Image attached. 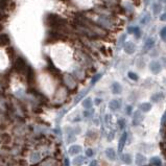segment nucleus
<instances>
[{
	"mask_svg": "<svg viewBox=\"0 0 166 166\" xmlns=\"http://www.w3.org/2000/svg\"><path fill=\"white\" fill-rule=\"evenodd\" d=\"M9 2H11V0H0V11L4 12L9 7Z\"/></svg>",
	"mask_w": 166,
	"mask_h": 166,
	"instance_id": "dca6fc26",
	"label": "nucleus"
},
{
	"mask_svg": "<svg viewBox=\"0 0 166 166\" xmlns=\"http://www.w3.org/2000/svg\"><path fill=\"white\" fill-rule=\"evenodd\" d=\"M14 69H15L18 73H26L27 69H28L26 61L23 58H17L15 63H14Z\"/></svg>",
	"mask_w": 166,
	"mask_h": 166,
	"instance_id": "f257e3e1",
	"label": "nucleus"
},
{
	"mask_svg": "<svg viewBox=\"0 0 166 166\" xmlns=\"http://www.w3.org/2000/svg\"><path fill=\"white\" fill-rule=\"evenodd\" d=\"M3 29H4V27H3V24H2V23H0V33H2Z\"/></svg>",
	"mask_w": 166,
	"mask_h": 166,
	"instance_id": "7c9ffc66",
	"label": "nucleus"
},
{
	"mask_svg": "<svg viewBox=\"0 0 166 166\" xmlns=\"http://www.w3.org/2000/svg\"><path fill=\"white\" fill-rule=\"evenodd\" d=\"M92 106H93V104H92V99L91 98H86V99L83 101V107H84L85 109H91L92 108Z\"/></svg>",
	"mask_w": 166,
	"mask_h": 166,
	"instance_id": "f3484780",
	"label": "nucleus"
},
{
	"mask_svg": "<svg viewBox=\"0 0 166 166\" xmlns=\"http://www.w3.org/2000/svg\"><path fill=\"white\" fill-rule=\"evenodd\" d=\"M149 69H151V71L153 73L158 74V73L161 71L162 67H161V64H160L159 62H156V61H154V62H152L151 65H149Z\"/></svg>",
	"mask_w": 166,
	"mask_h": 166,
	"instance_id": "20e7f679",
	"label": "nucleus"
},
{
	"mask_svg": "<svg viewBox=\"0 0 166 166\" xmlns=\"http://www.w3.org/2000/svg\"><path fill=\"white\" fill-rule=\"evenodd\" d=\"M135 163H136V165H138V166H143L144 164L146 163L145 156H143L142 154L138 153L137 155H136V158H135Z\"/></svg>",
	"mask_w": 166,
	"mask_h": 166,
	"instance_id": "0eeeda50",
	"label": "nucleus"
},
{
	"mask_svg": "<svg viewBox=\"0 0 166 166\" xmlns=\"http://www.w3.org/2000/svg\"><path fill=\"white\" fill-rule=\"evenodd\" d=\"M144 120V115L142 114L141 111H136L135 113L133 114V120H132V123L133 125H139L142 121Z\"/></svg>",
	"mask_w": 166,
	"mask_h": 166,
	"instance_id": "f03ea898",
	"label": "nucleus"
},
{
	"mask_svg": "<svg viewBox=\"0 0 166 166\" xmlns=\"http://www.w3.org/2000/svg\"><path fill=\"white\" fill-rule=\"evenodd\" d=\"M9 135H7V134H3L2 136H1V140H2L3 143H9Z\"/></svg>",
	"mask_w": 166,
	"mask_h": 166,
	"instance_id": "5701e85b",
	"label": "nucleus"
},
{
	"mask_svg": "<svg viewBox=\"0 0 166 166\" xmlns=\"http://www.w3.org/2000/svg\"><path fill=\"white\" fill-rule=\"evenodd\" d=\"M115 137V131H111L108 135V141H112Z\"/></svg>",
	"mask_w": 166,
	"mask_h": 166,
	"instance_id": "b1692460",
	"label": "nucleus"
},
{
	"mask_svg": "<svg viewBox=\"0 0 166 166\" xmlns=\"http://www.w3.org/2000/svg\"><path fill=\"white\" fill-rule=\"evenodd\" d=\"M89 166H98V163L96 160H93V161H91V163L89 164Z\"/></svg>",
	"mask_w": 166,
	"mask_h": 166,
	"instance_id": "bb28decb",
	"label": "nucleus"
},
{
	"mask_svg": "<svg viewBox=\"0 0 166 166\" xmlns=\"http://www.w3.org/2000/svg\"><path fill=\"white\" fill-rule=\"evenodd\" d=\"M100 76H101V75H100V74H98V75H96L95 78H93V80H92V83H93V84H94V83H96V82H97V80L100 78Z\"/></svg>",
	"mask_w": 166,
	"mask_h": 166,
	"instance_id": "c85d7f7f",
	"label": "nucleus"
},
{
	"mask_svg": "<svg viewBox=\"0 0 166 166\" xmlns=\"http://www.w3.org/2000/svg\"><path fill=\"white\" fill-rule=\"evenodd\" d=\"M151 165L152 166H162V160L159 157H153L151 159Z\"/></svg>",
	"mask_w": 166,
	"mask_h": 166,
	"instance_id": "2eb2a0df",
	"label": "nucleus"
},
{
	"mask_svg": "<svg viewBox=\"0 0 166 166\" xmlns=\"http://www.w3.org/2000/svg\"><path fill=\"white\" fill-rule=\"evenodd\" d=\"M84 162H85V157H83V156H78V157H75L73 159V165L80 166L84 164Z\"/></svg>",
	"mask_w": 166,
	"mask_h": 166,
	"instance_id": "ddd939ff",
	"label": "nucleus"
},
{
	"mask_svg": "<svg viewBox=\"0 0 166 166\" xmlns=\"http://www.w3.org/2000/svg\"><path fill=\"white\" fill-rule=\"evenodd\" d=\"M152 104H149V102H143V104H141L139 106V109L141 112H143V113H147V112H149V111L152 110Z\"/></svg>",
	"mask_w": 166,
	"mask_h": 166,
	"instance_id": "9b49d317",
	"label": "nucleus"
},
{
	"mask_svg": "<svg viewBox=\"0 0 166 166\" xmlns=\"http://www.w3.org/2000/svg\"><path fill=\"white\" fill-rule=\"evenodd\" d=\"M7 20V15L4 13V12L0 11V23H3Z\"/></svg>",
	"mask_w": 166,
	"mask_h": 166,
	"instance_id": "412c9836",
	"label": "nucleus"
},
{
	"mask_svg": "<svg viewBox=\"0 0 166 166\" xmlns=\"http://www.w3.org/2000/svg\"><path fill=\"white\" fill-rule=\"evenodd\" d=\"M94 155V152L92 149H86V156L87 157H92Z\"/></svg>",
	"mask_w": 166,
	"mask_h": 166,
	"instance_id": "393cba45",
	"label": "nucleus"
},
{
	"mask_svg": "<svg viewBox=\"0 0 166 166\" xmlns=\"http://www.w3.org/2000/svg\"><path fill=\"white\" fill-rule=\"evenodd\" d=\"M121 91H122L121 85L117 82L113 83V85H112V93L113 94H120L121 93Z\"/></svg>",
	"mask_w": 166,
	"mask_h": 166,
	"instance_id": "9d476101",
	"label": "nucleus"
},
{
	"mask_svg": "<svg viewBox=\"0 0 166 166\" xmlns=\"http://www.w3.org/2000/svg\"><path fill=\"white\" fill-rule=\"evenodd\" d=\"M128 78H131L132 80H138V78H139L137 74H136L135 72H132V71L131 72H128Z\"/></svg>",
	"mask_w": 166,
	"mask_h": 166,
	"instance_id": "4be33fe9",
	"label": "nucleus"
},
{
	"mask_svg": "<svg viewBox=\"0 0 166 166\" xmlns=\"http://www.w3.org/2000/svg\"><path fill=\"white\" fill-rule=\"evenodd\" d=\"M11 44V39L7 33H0V46H7Z\"/></svg>",
	"mask_w": 166,
	"mask_h": 166,
	"instance_id": "39448f33",
	"label": "nucleus"
},
{
	"mask_svg": "<svg viewBox=\"0 0 166 166\" xmlns=\"http://www.w3.org/2000/svg\"><path fill=\"white\" fill-rule=\"evenodd\" d=\"M126 140H128V134L125 132H123L119 139V142H118V153H122V149H124L126 143Z\"/></svg>",
	"mask_w": 166,
	"mask_h": 166,
	"instance_id": "7ed1b4c3",
	"label": "nucleus"
},
{
	"mask_svg": "<svg viewBox=\"0 0 166 166\" xmlns=\"http://www.w3.org/2000/svg\"><path fill=\"white\" fill-rule=\"evenodd\" d=\"M131 113H132V107L128 106V109H126V114H128V115H131Z\"/></svg>",
	"mask_w": 166,
	"mask_h": 166,
	"instance_id": "cd10ccee",
	"label": "nucleus"
},
{
	"mask_svg": "<svg viewBox=\"0 0 166 166\" xmlns=\"http://www.w3.org/2000/svg\"><path fill=\"white\" fill-rule=\"evenodd\" d=\"M126 125V120L124 118H119L118 119V126H119L120 130H124Z\"/></svg>",
	"mask_w": 166,
	"mask_h": 166,
	"instance_id": "6ab92c4d",
	"label": "nucleus"
},
{
	"mask_svg": "<svg viewBox=\"0 0 166 166\" xmlns=\"http://www.w3.org/2000/svg\"><path fill=\"white\" fill-rule=\"evenodd\" d=\"M40 159H41V156L39 153L33 154V155L31 156V162H33V163H37V162L40 161Z\"/></svg>",
	"mask_w": 166,
	"mask_h": 166,
	"instance_id": "aec40b11",
	"label": "nucleus"
},
{
	"mask_svg": "<svg viewBox=\"0 0 166 166\" xmlns=\"http://www.w3.org/2000/svg\"><path fill=\"white\" fill-rule=\"evenodd\" d=\"M104 121H106L107 123H110V122H111V115L107 114V115L104 116Z\"/></svg>",
	"mask_w": 166,
	"mask_h": 166,
	"instance_id": "a878e982",
	"label": "nucleus"
},
{
	"mask_svg": "<svg viewBox=\"0 0 166 166\" xmlns=\"http://www.w3.org/2000/svg\"><path fill=\"white\" fill-rule=\"evenodd\" d=\"M100 102H101V99H100V98H96V99H95V104H97V106H98Z\"/></svg>",
	"mask_w": 166,
	"mask_h": 166,
	"instance_id": "c756f323",
	"label": "nucleus"
},
{
	"mask_svg": "<svg viewBox=\"0 0 166 166\" xmlns=\"http://www.w3.org/2000/svg\"><path fill=\"white\" fill-rule=\"evenodd\" d=\"M109 107H110V109L112 111H117V110H119L120 107H121V102L118 99H112L110 101V104H109Z\"/></svg>",
	"mask_w": 166,
	"mask_h": 166,
	"instance_id": "6e6552de",
	"label": "nucleus"
},
{
	"mask_svg": "<svg viewBox=\"0 0 166 166\" xmlns=\"http://www.w3.org/2000/svg\"><path fill=\"white\" fill-rule=\"evenodd\" d=\"M87 136H88V139L95 140L96 138H97V133H96L95 131H93V130H91V131H89V132H88V134H87Z\"/></svg>",
	"mask_w": 166,
	"mask_h": 166,
	"instance_id": "a211bd4d",
	"label": "nucleus"
},
{
	"mask_svg": "<svg viewBox=\"0 0 166 166\" xmlns=\"http://www.w3.org/2000/svg\"><path fill=\"white\" fill-rule=\"evenodd\" d=\"M104 155H106V157L108 158L109 160H111V161H114V160L116 159V152L114 151V149H112V147L107 149L106 151H104Z\"/></svg>",
	"mask_w": 166,
	"mask_h": 166,
	"instance_id": "423d86ee",
	"label": "nucleus"
},
{
	"mask_svg": "<svg viewBox=\"0 0 166 166\" xmlns=\"http://www.w3.org/2000/svg\"><path fill=\"white\" fill-rule=\"evenodd\" d=\"M163 98H164V94L161 93V92H159V93H156L152 96V101L153 102H160L162 99H163Z\"/></svg>",
	"mask_w": 166,
	"mask_h": 166,
	"instance_id": "4468645a",
	"label": "nucleus"
},
{
	"mask_svg": "<svg viewBox=\"0 0 166 166\" xmlns=\"http://www.w3.org/2000/svg\"><path fill=\"white\" fill-rule=\"evenodd\" d=\"M80 151H82V147H80V145H72V146H70V149H69V154H70L71 156H75V155H78V154H80Z\"/></svg>",
	"mask_w": 166,
	"mask_h": 166,
	"instance_id": "f8f14e48",
	"label": "nucleus"
},
{
	"mask_svg": "<svg viewBox=\"0 0 166 166\" xmlns=\"http://www.w3.org/2000/svg\"><path fill=\"white\" fill-rule=\"evenodd\" d=\"M121 161L123 162L124 164H126V165H130V164H132V161H133V158H132V155L131 154H122L121 155Z\"/></svg>",
	"mask_w": 166,
	"mask_h": 166,
	"instance_id": "1a4fd4ad",
	"label": "nucleus"
}]
</instances>
